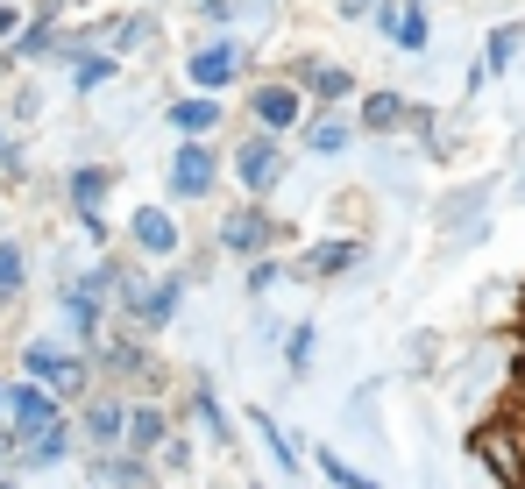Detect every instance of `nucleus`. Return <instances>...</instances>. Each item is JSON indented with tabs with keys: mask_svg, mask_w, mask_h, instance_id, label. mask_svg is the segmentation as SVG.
Listing matches in <instances>:
<instances>
[{
	"mask_svg": "<svg viewBox=\"0 0 525 489\" xmlns=\"http://www.w3.org/2000/svg\"><path fill=\"white\" fill-rule=\"evenodd\" d=\"M135 241L149 256H164V249H178V227H171V213H157V206H142L135 213Z\"/></svg>",
	"mask_w": 525,
	"mask_h": 489,
	"instance_id": "nucleus-3",
	"label": "nucleus"
},
{
	"mask_svg": "<svg viewBox=\"0 0 525 489\" xmlns=\"http://www.w3.org/2000/svg\"><path fill=\"white\" fill-rule=\"evenodd\" d=\"M228 241H242V249H249V241H263V220H249V213L228 220Z\"/></svg>",
	"mask_w": 525,
	"mask_h": 489,
	"instance_id": "nucleus-14",
	"label": "nucleus"
},
{
	"mask_svg": "<svg viewBox=\"0 0 525 489\" xmlns=\"http://www.w3.org/2000/svg\"><path fill=\"white\" fill-rule=\"evenodd\" d=\"M22 284V256L15 249H0V291H15Z\"/></svg>",
	"mask_w": 525,
	"mask_h": 489,
	"instance_id": "nucleus-15",
	"label": "nucleus"
},
{
	"mask_svg": "<svg viewBox=\"0 0 525 489\" xmlns=\"http://www.w3.org/2000/svg\"><path fill=\"white\" fill-rule=\"evenodd\" d=\"M228 71H235V50H228V43H213V50L192 57V78H199V86H228Z\"/></svg>",
	"mask_w": 525,
	"mask_h": 489,
	"instance_id": "nucleus-5",
	"label": "nucleus"
},
{
	"mask_svg": "<svg viewBox=\"0 0 525 489\" xmlns=\"http://www.w3.org/2000/svg\"><path fill=\"white\" fill-rule=\"evenodd\" d=\"M164 440V419L157 412H135V447H157Z\"/></svg>",
	"mask_w": 525,
	"mask_h": 489,
	"instance_id": "nucleus-10",
	"label": "nucleus"
},
{
	"mask_svg": "<svg viewBox=\"0 0 525 489\" xmlns=\"http://www.w3.org/2000/svg\"><path fill=\"white\" fill-rule=\"evenodd\" d=\"M171 185L192 199V192H206L213 185V156L206 149H178V163H171Z\"/></svg>",
	"mask_w": 525,
	"mask_h": 489,
	"instance_id": "nucleus-2",
	"label": "nucleus"
},
{
	"mask_svg": "<svg viewBox=\"0 0 525 489\" xmlns=\"http://www.w3.org/2000/svg\"><path fill=\"white\" fill-rule=\"evenodd\" d=\"M384 29H391V43H405V50H419V43H426V22H419L412 8H391V15H384Z\"/></svg>",
	"mask_w": 525,
	"mask_h": 489,
	"instance_id": "nucleus-7",
	"label": "nucleus"
},
{
	"mask_svg": "<svg viewBox=\"0 0 525 489\" xmlns=\"http://www.w3.org/2000/svg\"><path fill=\"white\" fill-rule=\"evenodd\" d=\"M256 114H263L270 128H291V121H298V93H284V86H263V93H256Z\"/></svg>",
	"mask_w": 525,
	"mask_h": 489,
	"instance_id": "nucleus-6",
	"label": "nucleus"
},
{
	"mask_svg": "<svg viewBox=\"0 0 525 489\" xmlns=\"http://www.w3.org/2000/svg\"><path fill=\"white\" fill-rule=\"evenodd\" d=\"M171 305H178V284H164V291H149V305H142V312H149V319H171Z\"/></svg>",
	"mask_w": 525,
	"mask_h": 489,
	"instance_id": "nucleus-13",
	"label": "nucleus"
},
{
	"mask_svg": "<svg viewBox=\"0 0 525 489\" xmlns=\"http://www.w3.org/2000/svg\"><path fill=\"white\" fill-rule=\"evenodd\" d=\"M29 369H36L43 383H57V390H71V383H79V362H71V355H57V348H29Z\"/></svg>",
	"mask_w": 525,
	"mask_h": 489,
	"instance_id": "nucleus-4",
	"label": "nucleus"
},
{
	"mask_svg": "<svg viewBox=\"0 0 525 489\" xmlns=\"http://www.w3.org/2000/svg\"><path fill=\"white\" fill-rule=\"evenodd\" d=\"M8 29H15V15H8V8H0V36H8Z\"/></svg>",
	"mask_w": 525,
	"mask_h": 489,
	"instance_id": "nucleus-19",
	"label": "nucleus"
},
{
	"mask_svg": "<svg viewBox=\"0 0 525 489\" xmlns=\"http://www.w3.org/2000/svg\"><path fill=\"white\" fill-rule=\"evenodd\" d=\"M341 142H348V128H341V121H327V128H313V149H341Z\"/></svg>",
	"mask_w": 525,
	"mask_h": 489,
	"instance_id": "nucleus-18",
	"label": "nucleus"
},
{
	"mask_svg": "<svg viewBox=\"0 0 525 489\" xmlns=\"http://www.w3.org/2000/svg\"><path fill=\"white\" fill-rule=\"evenodd\" d=\"M320 468H327V475H334V482H341V489H362V475H355V468H348V461H341V454H320Z\"/></svg>",
	"mask_w": 525,
	"mask_h": 489,
	"instance_id": "nucleus-12",
	"label": "nucleus"
},
{
	"mask_svg": "<svg viewBox=\"0 0 525 489\" xmlns=\"http://www.w3.org/2000/svg\"><path fill=\"white\" fill-rule=\"evenodd\" d=\"M178 128H213V107H206V100H185V107H178Z\"/></svg>",
	"mask_w": 525,
	"mask_h": 489,
	"instance_id": "nucleus-11",
	"label": "nucleus"
},
{
	"mask_svg": "<svg viewBox=\"0 0 525 489\" xmlns=\"http://www.w3.org/2000/svg\"><path fill=\"white\" fill-rule=\"evenodd\" d=\"M256 426H263V440H270V454L284 461V475H298V447H291V440L277 433V419H263V412H256Z\"/></svg>",
	"mask_w": 525,
	"mask_h": 489,
	"instance_id": "nucleus-9",
	"label": "nucleus"
},
{
	"mask_svg": "<svg viewBox=\"0 0 525 489\" xmlns=\"http://www.w3.org/2000/svg\"><path fill=\"white\" fill-rule=\"evenodd\" d=\"M242 178H249V185H256V192H263V185H270V178H277V149H270V142H256V149H249V156H242Z\"/></svg>",
	"mask_w": 525,
	"mask_h": 489,
	"instance_id": "nucleus-8",
	"label": "nucleus"
},
{
	"mask_svg": "<svg viewBox=\"0 0 525 489\" xmlns=\"http://www.w3.org/2000/svg\"><path fill=\"white\" fill-rule=\"evenodd\" d=\"M511 50H518V29H497V43H490V64H511Z\"/></svg>",
	"mask_w": 525,
	"mask_h": 489,
	"instance_id": "nucleus-17",
	"label": "nucleus"
},
{
	"mask_svg": "<svg viewBox=\"0 0 525 489\" xmlns=\"http://www.w3.org/2000/svg\"><path fill=\"white\" fill-rule=\"evenodd\" d=\"M8 404H15V433H22V440H50V433H57V404H50L43 390H15Z\"/></svg>",
	"mask_w": 525,
	"mask_h": 489,
	"instance_id": "nucleus-1",
	"label": "nucleus"
},
{
	"mask_svg": "<svg viewBox=\"0 0 525 489\" xmlns=\"http://www.w3.org/2000/svg\"><path fill=\"white\" fill-rule=\"evenodd\" d=\"M93 433H100V440H114V433H121V412H114V404H100V412H93Z\"/></svg>",
	"mask_w": 525,
	"mask_h": 489,
	"instance_id": "nucleus-16",
	"label": "nucleus"
}]
</instances>
